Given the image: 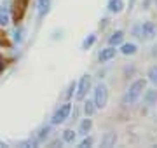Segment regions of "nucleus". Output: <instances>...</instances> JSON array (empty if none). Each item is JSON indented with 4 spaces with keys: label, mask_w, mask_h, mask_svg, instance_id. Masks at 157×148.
I'll list each match as a JSON object with an SVG mask.
<instances>
[{
    "label": "nucleus",
    "mask_w": 157,
    "mask_h": 148,
    "mask_svg": "<svg viewBox=\"0 0 157 148\" xmlns=\"http://www.w3.org/2000/svg\"><path fill=\"white\" fill-rule=\"evenodd\" d=\"M145 91V80H136L133 86L129 87V91L124 94L122 98V103L126 105V106H129V105H135L136 101H138V98L141 96V92Z\"/></svg>",
    "instance_id": "f257e3e1"
},
{
    "label": "nucleus",
    "mask_w": 157,
    "mask_h": 148,
    "mask_svg": "<svg viewBox=\"0 0 157 148\" xmlns=\"http://www.w3.org/2000/svg\"><path fill=\"white\" fill-rule=\"evenodd\" d=\"M108 103V89L105 84H98L94 89V105L96 108H105Z\"/></svg>",
    "instance_id": "f03ea898"
},
{
    "label": "nucleus",
    "mask_w": 157,
    "mask_h": 148,
    "mask_svg": "<svg viewBox=\"0 0 157 148\" xmlns=\"http://www.w3.org/2000/svg\"><path fill=\"white\" fill-rule=\"evenodd\" d=\"M70 110H72V106H70L68 103H67V105H63L61 108H58V112L52 115V120H51V122H52L54 125L65 122V120L68 119V115H70Z\"/></svg>",
    "instance_id": "7ed1b4c3"
},
{
    "label": "nucleus",
    "mask_w": 157,
    "mask_h": 148,
    "mask_svg": "<svg viewBox=\"0 0 157 148\" xmlns=\"http://www.w3.org/2000/svg\"><path fill=\"white\" fill-rule=\"evenodd\" d=\"M89 87H91V77L89 75H84V77L80 79V82H78L77 99H84L86 94H87V91H89Z\"/></svg>",
    "instance_id": "20e7f679"
},
{
    "label": "nucleus",
    "mask_w": 157,
    "mask_h": 148,
    "mask_svg": "<svg viewBox=\"0 0 157 148\" xmlns=\"http://www.w3.org/2000/svg\"><path fill=\"white\" fill-rule=\"evenodd\" d=\"M26 7H28V0H14V19H16V23L25 16Z\"/></svg>",
    "instance_id": "39448f33"
},
{
    "label": "nucleus",
    "mask_w": 157,
    "mask_h": 148,
    "mask_svg": "<svg viewBox=\"0 0 157 148\" xmlns=\"http://www.w3.org/2000/svg\"><path fill=\"white\" fill-rule=\"evenodd\" d=\"M154 35H155V26L152 23H143V26H141V37H145L147 40H150Z\"/></svg>",
    "instance_id": "423d86ee"
},
{
    "label": "nucleus",
    "mask_w": 157,
    "mask_h": 148,
    "mask_svg": "<svg viewBox=\"0 0 157 148\" xmlns=\"http://www.w3.org/2000/svg\"><path fill=\"white\" fill-rule=\"evenodd\" d=\"M115 54H117V49H113V47L103 49V51L100 52V61H101V63H105V61H108V59L115 57Z\"/></svg>",
    "instance_id": "0eeeda50"
},
{
    "label": "nucleus",
    "mask_w": 157,
    "mask_h": 148,
    "mask_svg": "<svg viewBox=\"0 0 157 148\" xmlns=\"http://www.w3.org/2000/svg\"><path fill=\"white\" fill-rule=\"evenodd\" d=\"M115 141H117V134L115 132H107L101 138V146H113Z\"/></svg>",
    "instance_id": "6e6552de"
},
{
    "label": "nucleus",
    "mask_w": 157,
    "mask_h": 148,
    "mask_svg": "<svg viewBox=\"0 0 157 148\" xmlns=\"http://www.w3.org/2000/svg\"><path fill=\"white\" fill-rule=\"evenodd\" d=\"M122 9H124L122 0H110V2H108V11L110 12H115V14H117V12H121Z\"/></svg>",
    "instance_id": "1a4fd4ad"
},
{
    "label": "nucleus",
    "mask_w": 157,
    "mask_h": 148,
    "mask_svg": "<svg viewBox=\"0 0 157 148\" xmlns=\"http://www.w3.org/2000/svg\"><path fill=\"white\" fill-rule=\"evenodd\" d=\"M91 125H93L91 119H84V120H82V124H80V129H78V132H80V134H84V136H87V132L91 131Z\"/></svg>",
    "instance_id": "9d476101"
},
{
    "label": "nucleus",
    "mask_w": 157,
    "mask_h": 148,
    "mask_svg": "<svg viewBox=\"0 0 157 148\" xmlns=\"http://www.w3.org/2000/svg\"><path fill=\"white\" fill-rule=\"evenodd\" d=\"M122 39H124V33L119 30V31H115V33L110 37V40H108V42H110V46H119V44L122 42Z\"/></svg>",
    "instance_id": "9b49d317"
},
{
    "label": "nucleus",
    "mask_w": 157,
    "mask_h": 148,
    "mask_svg": "<svg viewBox=\"0 0 157 148\" xmlns=\"http://www.w3.org/2000/svg\"><path fill=\"white\" fill-rule=\"evenodd\" d=\"M84 112H86V115L87 117H91V115H94V112H96V105H94V101H87L84 103Z\"/></svg>",
    "instance_id": "f8f14e48"
},
{
    "label": "nucleus",
    "mask_w": 157,
    "mask_h": 148,
    "mask_svg": "<svg viewBox=\"0 0 157 148\" xmlns=\"http://www.w3.org/2000/svg\"><path fill=\"white\" fill-rule=\"evenodd\" d=\"M49 132H51V127H42V129L39 131V134H37V139H35V141H37V143H42L45 138L49 136Z\"/></svg>",
    "instance_id": "ddd939ff"
},
{
    "label": "nucleus",
    "mask_w": 157,
    "mask_h": 148,
    "mask_svg": "<svg viewBox=\"0 0 157 148\" xmlns=\"http://www.w3.org/2000/svg\"><path fill=\"white\" fill-rule=\"evenodd\" d=\"M94 42H96V35H93V33L87 35V37L84 39V42H82V49H89Z\"/></svg>",
    "instance_id": "4468645a"
},
{
    "label": "nucleus",
    "mask_w": 157,
    "mask_h": 148,
    "mask_svg": "<svg viewBox=\"0 0 157 148\" xmlns=\"http://www.w3.org/2000/svg\"><path fill=\"white\" fill-rule=\"evenodd\" d=\"M121 51H122V54L129 56V54H135V52H136V46H135V44H124Z\"/></svg>",
    "instance_id": "2eb2a0df"
},
{
    "label": "nucleus",
    "mask_w": 157,
    "mask_h": 148,
    "mask_svg": "<svg viewBox=\"0 0 157 148\" xmlns=\"http://www.w3.org/2000/svg\"><path fill=\"white\" fill-rule=\"evenodd\" d=\"M47 11H49V0H39V14L44 16Z\"/></svg>",
    "instance_id": "dca6fc26"
},
{
    "label": "nucleus",
    "mask_w": 157,
    "mask_h": 148,
    "mask_svg": "<svg viewBox=\"0 0 157 148\" xmlns=\"http://www.w3.org/2000/svg\"><path fill=\"white\" fill-rule=\"evenodd\" d=\"M145 101L147 105H154V103L157 101V91H148L145 94Z\"/></svg>",
    "instance_id": "f3484780"
},
{
    "label": "nucleus",
    "mask_w": 157,
    "mask_h": 148,
    "mask_svg": "<svg viewBox=\"0 0 157 148\" xmlns=\"http://www.w3.org/2000/svg\"><path fill=\"white\" fill-rule=\"evenodd\" d=\"M63 141L73 143V141H75V132H73L72 129H67V131H65V134H63Z\"/></svg>",
    "instance_id": "a211bd4d"
},
{
    "label": "nucleus",
    "mask_w": 157,
    "mask_h": 148,
    "mask_svg": "<svg viewBox=\"0 0 157 148\" xmlns=\"http://www.w3.org/2000/svg\"><path fill=\"white\" fill-rule=\"evenodd\" d=\"M148 80H150L154 86H157V66H152L148 70Z\"/></svg>",
    "instance_id": "6ab92c4d"
},
{
    "label": "nucleus",
    "mask_w": 157,
    "mask_h": 148,
    "mask_svg": "<svg viewBox=\"0 0 157 148\" xmlns=\"http://www.w3.org/2000/svg\"><path fill=\"white\" fill-rule=\"evenodd\" d=\"M7 23H9V16L4 11H0V26H6Z\"/></svg>",
    "instance_id": "aec40b11"
},
{
    "label": "nucleus",
    "mask_w": 157,
    "mask_h": 148,
    "mask_svg": "<svg viewBox=\"0 0 157 148\" xmlns=\"http://www.w3.org/2000/svg\"><path fill=\"white\" fill-rule=\"evenodd\" d=\"M91 145H93V138H84L82 143H80L78 146H80V148H87V146H91Z\"/></svg>",
    "instance_id": "412c9836"
},
{
    "label": "nucleus",
    "mask_w": 157,
    "mask_h": 148,
    "mask_svg": "<svg viewBox=\"0 0 157 148\" xmlns=\"http://www.w3.org/2000/svg\"><path fill=\"white\" fill-rule=\"evenodd\" d=\"M23 33H25L23 30H16V37H14V39H16L17 42H21V40H23Z\"/></svg>",
    "instance_id": "4be33fe9"
},
{
    "label": "nucleus",
    "mask_w": 157,
    "mask_h": 148,
    "mask_svg": "<svg viewBox=\"0 0 157 148\" xmlns=\"http://www.w3.org/2000/svg\"><path fill=\"white\" fill-rule=\"evenodd\" d=\"M73 91H75V84H73V82H72V84H70V87H68L67 98H70V96H72V92H73Z\"/></svg>",
    "instance_id": "5701e85b"
},
{
    "label": "nucleus",
    "mask_w": 157,
    "mask_h": 148,
    "mask_svg": "<svg viewBox=\"0 0 157 148\" xmlns=\"http://www.w3.org/2000/svg\"><path fill=\"white\" fill-rule=\"evenodd\" d=\"M2 70H4V59H2V56H0V73H2Z\"/></svg>",
    "instance_id": "b1692460"
},
{
    "label": "nucleus",
    "mask_w": 157,
    "mask_h": 148,
    "mask_svg": "<svg viewBox=\"0 0 157 148\" xmlns=\"http://www.w3.org/2000/svg\"><path fill=\"white\" fill-rule=\"evenodd\" d=\"M4 146H7V145H6L4 141H0V148H4Z\"/></svg>",
    "instance_id": "393cba45"
},
{
    "label": "nucleus",
    "mask_w": 157,
    "mask_h": 148,
    "mask_svg": "<svg viewBox=\"0 0 157 148\" xmlns=\"http://www.w3.org/2000/svg\"><path fill=\"white\" fill-rule=\"evenodd\" d=\"M155 6H157V0H155Z\"/></svg>",
    "instance_id": "a878e982"
}]
</instances>
